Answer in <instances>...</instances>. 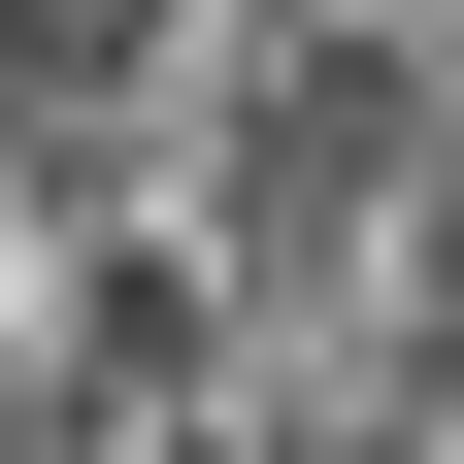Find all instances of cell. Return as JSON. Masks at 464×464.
Returning a JSON list of instances; mask_svg holds the SVG:
<instances>
[{
  "mask_svg": "<svg viewBox=\"0 0 464 464\" xmlns=\"http://www.w3.org/2000/svg\"><path fill=\"white\" fill-rule=\"evenodd\" d=\"M0 365H34V133H0Z\"/></svg>",
  "mask_w": 464,
  "mask_h": 464,
  "instance_id": "cell-1",
  "label": "cell"
}]
</instances>
